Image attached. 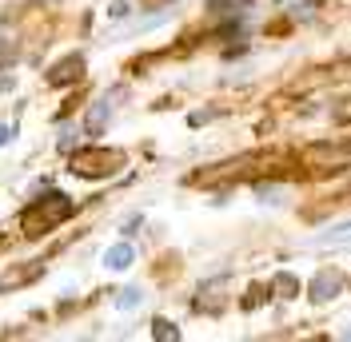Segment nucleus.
I'll use <instances>...</instances> for the list:
<instances>
[{
  "label": "nucleus",
  "instance_id": "nucleus-1",
  "mask_svg": "<svg viewBox=\"0 0 351 342\" xmlns=\"http://www.w3.org/2000/svg\"><path fill=\"white\" fill-rule=\"evenodd\" d=\"M72 211H76V203H72L64 192L40 195L36 203H28V207H24V215H21V231H24V235H44V231L60 227L64 219H72Z\"/></svg>",
  "mask_w": 351,
  "mask_h": 342
},
{
  "label": "nucleus",
  "instance_id": "nucleus-2",
  "mask_svg": "<svg viewBox=\"0 0 351 342\" xmlns=\"http://www.w3.org/2000/svg\"><path fill=\"white\" fill-rule=\"evenodd\" d=\"M124 168V151L116 148H80L72 155V171L80 179H108Z\"/></svg>",
  "mask_w": 351,
  "mask_h": 342
},
{
  "label": "nucleus",
  "instance_id": "nucleus-3",
  "mask_svg": "<svg viewBox=\"0 0 351 342\" xmlns=\"http://www.w3.org/2000/svg\"><path fill=\"white\" fill-rule=\"evenodd\" d=\"M84 76V56H68V60H60V64L48 72V84L64 88V84H76Z\"/></svg>",
  "mask_w": 351,
  "mask_h": 342
},
{
  "label": "nucleus",
  "instance_id": "nucleus-4",
  "mask_svg": "<svg viewBox=\"0 0 351 342\" xmlns=\"http://www.w3.org/2000/svg\"><path fill=\"white\" fill-rule=\"evenodd\" d=\"M132 263H136L132 243H116V247H108V251H104V267H112V271H128Z\"/></svg>",
  "mask_w": 351,
  "mask_h": 342
},
{
  "label": "nucleus",
  "instance_id": "nucleus-5",
  "mask_svg": "<svg viewBox=\"0 0 351 342\" xmlns=\"http://www.w3.org/2000/svg\"><path fill=\"white\" fill-rule=\"evenodd\" d=\"M40 271H44L40 263H32V267H24V271H8V275L0 278V291H8V287H24V282H32Z\"/></svg>",
  "mask_w": 351,
  "mask_h": 342
},
{
  "label": "nucleus",
  "instance_id": "nucleus-6",
  "mask_svg": "<svg viewBox=\"0 0 351 342\" xmlns=\"http://www.w3.org/2000/svg\"><path fill=\"white\" fill-rule=\"evenodd\" d=\"M331 287H339V278H335V275L328 271V275H319L315 282H311V299H319V302H324V299H331V295H328Z\"/></svg>",
  "mask_w": 351,
  "mask_h": 342
},
{
  "label": "nucleus",
  "instance_id": "nucleus-7",
  "mask_svg": "<svg viewBox=\"0 0 351 342\" xmlns=\"http://www.w3.org/2000/svg\"><path fill=\"white\" fill-rule=\"evenodd\" d=\"M152 334H156L160 342H172V339H180V330H176V326H172L168 319H156V322H152Z\"/></svg>",
  "mask_w": 351,
  "mask_h": 342
},
{
  "label": "nucleus",
  "instance_id": "nucleus-8",
  "mask_svg": "<svg viewBox=\"0 0 351 342\" xmlns=\"http://www.w3.org/2000/svg\"><path fill=\"white\" fill-rule=\"evenodd\" d=\"M236 4H247V0H212V8H216V12H232Z\"/></svg>",
  "mask_w": 351,
  "mask_h": 342
},
{
  "label": "nucleus",
  "instance_id": "nucleus-9",
  "mask_svg": "<svg viewBox=\"0 0 351 342\" xmlns=\"http://www.w3.org/2000/svg\"><path fill=\"white\" fill-rule=\"evenodd\" d=\"M136 302H140V291H124V295H120V306H124V311L136 306Z\"/></svg>",
  "mask_w": 351,
  "mask_h": 342
},
{
  "label": "nucleus",
  "instance_id": "nucleus-10",
  "mask_svg": "<svg viewBox=\"0 0 351 342\" xmlns=\"http://www.w3.org/2000/svg\"><path fill=\"white\" fill-rule=\"evenodd\" d=\"M276 287H280V291H287V295H291V291H295V278L280 275V278H276Z\"/></svg>",
  "mask_w": 351,
  "mask_h": 342
},
{
  "label": "nucleus",
  "instance_id": "nucleus-11",
  "mask_svg": "<svg viewBox=\"0 0 351 342\" xmlns=\"http://www.w3.org/2000/svg\"><path fill=\"white\" fill-rule=\"evenodd\" d=\"M0 144H8V128L4 124H0Z\"/></svg>",
  "mask_w": 351,
  "mask_h": 342
}]
</instances>
